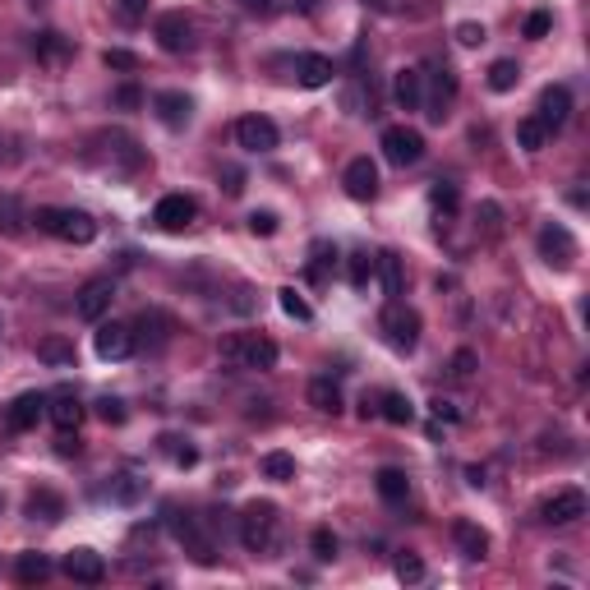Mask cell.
<instances>
[{
    "instance_id": "6da1fadb",
    "label": "cell",
    "mask_w": 590,
    "mask_h": 590,
    "mask_svg": "<svg viewBox=\"0 0 590 590\" xmlns=\"http://www.w3.org/2000/svg\"><path fill=\"white\" fill-rule=\"evenodd\" d=\"M37 231L56 235V240H70V245H93L97 240V222L88 217V212L78 208H37Z\"/></svg>"
},
{
    "instance_id": "7a4b0ae2",
    "label": "cell",
    "mask_w": 590,
    "mask_h": 590,
    "mask_svg": "<svg viewBox=\"0 0 590 590\" xmlns=\"http://www.w3.org/2000/svg\"><path fill=\"white\" fill-rule=\"evenodd\" d=\"M240 545L250 553H267L277 545V507L273 503H250L240 512Z\"/></svg>"
},
{
    "instance_id": "3957f363",
    "label": "cell",
    "mask_w": 590,
    "mask_h": 590,
    "mask_svg": "<svg viewBox=\"0 0 590 590\" xmlns=\"http://www.w3.org/2000/svg\"><path fill=\"white\" fill-rule=\"evenodd\" d=\"M171 535L180 540V549L199 562V568H212V562H217V545H212V535L203 530L199 517H190V512H171Z\"/></svg>"
},
{
    "instance_id": "277c9868",
    "label": "cell",
    "mask_w": 590,
    "mask_h": 590,
    "mask_svg": "<svg viewBox=\"0 0 590 590\" xmlns=\"http://www.w3.org/2000/svg\"><path fill=\"white\" fill-rule=\"evenodd\" d=\"M383 337H388L392 351H415V346H420V314L406 309L401 300H388V309H383Z\"/></svg>"
},
{
    "instance_id": "5b68a950",
    "label": "cell",
    "mask_w": 590,
    "mask_h": 590,
    "mask_svg": "<svg viewBox=\"0 0 590 590\" xmlns=\"http://www.w3.org/2000/svg\"><path fill=\"white\" fill-rule=\"evenodd\" d=\"M383 157L392 167H415L424 157V134L411 125H388L383 129Z\"/></svg>"
},
{
    "instance_id": "8992f818",
    "label": "cell",
    "mask_w": 590,
    "mask_h": 590,
    "mask_svg": "<svg viewBox=\"0 0 590 590\" xmlns=\"http://www.w3.org/2000/svg\"><path fill=\"white\" fill-rule=\"evenodd\" d=\"M111 300H116V282L111 277H93V282H84V291H78L74 314L84 318V324H102L106 309H111Z\"/></svg>"
},
{
    "instance_id": "52a82bcc",
    "label": "cell",
    "mask_w": 590,
    "mask_h": 590,
    "mask_svg": "<svg viewBox=\"0 0 590 590\" xmlns=\"http://www.w3.org/2000/svg\"><path fill=\"white\" fill-rule=\"evenodd\" d=\"M235 143L245 152H273L282 143V129L267 120V116H240L235 120Z\"/></svg>"
},
{
    "instance_id": "ba28073f",
    "label": "cell",
    "mask_w": 590,
    "mask_h": 590,
    "mask_svg": "<svg viewBox=\"0 0 590 590\" xmlns=\"http://www.w3.org/2000/svg\"><path fill=\"white\" fill-rule=\"evenodd\" d=\"M194 217H199V203L190 194H162L152 208V222L162 231H184V226H194Z\"/></svg>"
},
{
    "instance_id": "9c48e42d",
    "label": "cell",
    "mask_w": 590,
    "mask_h": 590,
    "mask_svg": "<svg viewBox=\"0 0 590 590\" xmlns=\"http://www.w3.org/2000/svg\"><path fill=\"white\" fill-rule=\"evenodd\" d=\"M341 184H346V194H351L356 203H373L379 199V167H373L369 157H356V162H346Z\"/></svg>"
},
{
    "instance_id": "30bf717a",
    "label": "cell",
    "mask_w": 590,
    "mask_h": 590,
    "mask_svg": "<svg viewBox=\"0 0 590 590\" xmlns=\"http://www.w3.org/2000/svg\"><path fill=\"white\" fill-rule=\"evenodd\" d=\"M540 517L549 526H572V521H581L586 517V494L581 489H558L553 498L540 503Z\"/></svg>"
},
{
    "instance_id": "8fae6325",
    "label": "cell",
    "mask_w": 590,
    "mask_h": 590,
    "mask_svg": "<svg viewBox=\"0 0 590 590\" xmlns=\"http://www.w3.org/2000/svg\"><path fill=\"white\" fill-rule=\"evenodd\" d=\"M568 116H572V93L562 88V84H549L540 93V111H535V120H540L549 134H558L562 125H568Z\"/></svg>"
},
{
    "instance_id": "7c38bea8",
    "label": "cell",
    "mask_w": 590,
    "mask_h": 590,
    "mask_svg": "<svg viewBox=\"0 0 590 590\" xmlns=\"http://www.w3.org/2000/svg\"><path fill=\"white\" fill-rule=\"evenodd\" d=\"M540 254H545V263H553V267H572V263H577V240H572V231L558 226V222H549V226L540 231Z\"/></svg>"
},
{
    "instance_id": "4fadbf2b",
    "label": "cell",
    "mask_w": 590,
    "mask_h": 590,
    "mask_svg": "<svg viewBox=\"0 0 590 590\" xmlns=\"http://www.w3.org/2000/svg\"><path fill=\"white\" fill-rule=\"evenodd\" d=\"M93 351L102 360H125V356H134V328L129 324H102L97 337H93Z\"/></svg>"
},
{
    "instance_id": "5bb4252c",
    "label": "cell",
    "mask_w": 590,
    "mask_h": 590,
    "mask_svg": "<svg viewBox=\"0 0 590 590\" xmlns=\"http://www.w3.org/2000/svg\"><path fill=\"white\" fill-rule=\"evenodd\" d=\"M152 33H157V46L171 51V56H176V51H190L194 46V29H190V19H184L180 10H171V14L157 19Z\"/></svg>"
},
{
    "instance_id": "9a60e30c",
    "label": "cell",
    "mask_w": 590,
    "mask_h": 590,
    "mask_svg": "<svg viewBox=\"0 0 590 590\" xmlns=\"http://www.w3.org/2000/svg\"><path fill=\"white\" fill-rule=\"evenodd\" d=\"M42 415H46V397L42 392H23V397L10 401L5 424H10V434H29V429H37Z\"/></svg>"
},
{
    "instance_id": "2e32d148",
    "label": "cell",
    "mask_w": 590,
    "mask_h": 590,
    "mask_svg": "<svg viewBox=\"0 0 590 590\" xmlns=\"http://www.w3.org/2000/svg\"><path fill=\"white\" fill-rule=\"evenodd\" d=\"M65 577L78 581V586H102L106 581V562L93 549H70L65 553Z\"/></svg>"
},
{
    "instance_id": "e0dca14e",
    "label": "cell",
    "mask_w": 590,
    "mask_h": 590,
    "mask_svg": "<svg viewBox=\"0 0 590 590\" xmlns=\"http://www.w3.org/2000/svg\"><path fill=\"white\" fill-rule=\"evenodd\" d=\"M46 415H51V424H56L61 434H74L78 420H84V401H78L70 388H61V392L46 397Z\"/></svg>"
},
{
    "instance_id": "ac0fdd59",
    "label": "cell",
    "mask_w": 590,
    "mask_h": 590,
    "mask_svg": "<svg viewBox=\"0 0 590 590\" xmlns=\"http://www.w3.org/2000/svg\"><path fill=\"white\" fill-rule=\"evenodd\" d=\"M152 111H157V120H162L167 129H184V125H190V116H194V102L184 97V93H176V88H167V93L152 97Z\"/></svg>"
},
{
    "instance_id": "d6986e66",
    "label": "cell",
    "mask_w": 590,
    "mask_h": 590,
    "mask_svg": "<svg viewBox=\"0 0 590 590\" xmlns=\"http://www.w3.org/2000/svg\"><path fill=\"white\" fill-rule=\"evenodd\" d=\"M392 97H397L401 111H420V106H424V70H415V65L397 70V78H392Z\"/></svg>"
},
{
    "instance_id": "ffe728a7",
    "label": "cell",
    "mask_w": 590,
    "mask_h": 590,
    "mask_svg": "<svg viewBox=\"0 0 590 590\" xmlns=\"http://www.w3.org/2000/svg\"><path fill=\"white\" fill-rule=\"evenodd\" d=\"M429 78H434V97H429V120H443L452 97H457V74L447 65H429Z\"/></svg>"
},
{
    "instance_id": "44dd1931",
    "label": "cell",
    "mask_w": 590,
    "mask_h": 590,
    "mask_svg": "<svg viewBox=\"0 0 590 590\" xmlns=\"http://www.w3.org/2000/svg\"><path fill=\"white\" fill-rule=\"evenodd\" d=\"M295 78H300V88H328L332 84V61L318 56V51H305V56H295Z\"/></svg>"
},
{
    "instance_id": "7402d4cb",
    "label": "cell",
    "mask_w": 590,
    "mask_h": 590,
    "mask_svg": "<svg viewBox=\"0 0 590 590\" xmlns=\"http://www.w3.org/2000/svg\"><path fill=\"white\" fill-rule=\"evenodd\" d=\"M373 273L383 277V295H388V300H401V291H406V267H401V254H392V250L373 254Z\"/></svg>"
},
{
    "instance_id": "603a6c76",
    "label": "cell",
    "mask_w": 590,
    "mask_h": 590,
    "mask_svg": "<svg viewBox=\"0 0 590 590\" xmlns=\"http://www.w3.org/2000/svg\"><path fill=\"white\" fill-rule=\"evenodd\" d=\"M452 540H457V549H462L466 558H475V562L489 553V530H485V526H475V521H466V517H462V521H452Z\"/></svg>"
},
{
    "instance_id": "cb8c5ba5",
    "label": "cell",
    "mask_w": 590,
    "mask_h": 590,
    "mask_svg": "<svg viewBox=\"0 0 590 590\" xmlns=\"http://www.w3.org/2000/svg\"><path fill=\"white\" fill-rule=\"evenodd\" d=\"M277 365V341L273 337H245V346H240V369H273Z\"/></svg>"
},
{
    "instance_id": "d4e9b609",
    "label": "cell",
    "mask_w": 590,
    "mask_h": 590,
    "mask_svg": "<svg viewBox=\"0 0 590 590\" xmlns=\"http://www.w3.org/2000/svg\"><path fill=\"white\" fill-rule=\"evenodd\" d=\"M373 489H379V498L383 503H406L411 498V479H406V471H397V466H383L379 475H373Z\"/></svg>"
},
{
    "instance_id": "484cf974",
    "label": "cell",
    "mask_w": 590,
    "mask_h": 590,
    "mask_svg": "<svg viewBox=\"0 0 590 590\" xmlns=\"http://www.w3.org/2000/svg\"><path fill=\"white\" fill-rule=\"evenodd\" d=\"M148 341V346H167V337H171V318L162 314V309H143L139 314V324H134V341Z\"/></svg>"
},
{
    "instance_id": "4316f807",
    "label": "cell",
    "mask_w": 590,
    "mask_h": 590,
    "mask_svg": "<svg viewBox=\"0 0 590 590\" xmlns=\"http://www.w3.org/2000/svg\"><path fill=\"white\" fill-rule=\"evenodd\" d=\"M309 406H314V411H324V415H341V388L328 379V373L309 383Z\"/></svg>"
},
{
    "instance_id": "83f0119b",
    "label": "cell",
    "mask_w": 590,
    "mask_h": 590,
    "mask_svg": "<svg viewBox=\"0 0 590 590\" xmlns=\"http://www.w3.org/2000/svg\"><path fill=\"white\" fill-rule=\"evenodd\" d=\"M33 56L42 61V65H61V61H70V42L61 37V33H37L33 37Z\"/></svg>"
},
{
    "instance_id": "f1b7e54d",
    "label": "cell",
    "mask_w": 590,
    "mask_h": 590,
    "mask_svg": "<svg viewBox=\"0 0 590 590\" xmlns=\"http://www.w3.org/2000/svg\"><path fill=\"white\" fill-rule=\"evenodd\" d=\"M29 517H33V521H46V526H56V521L65 517V503L51 494V489H37V494L29 498Z\"/></svg>"
},
{
    "instance_id": "f546056e",
    "label": "cell",
    "mask_w": 590,
    "mask_h": 590,
    "mask_svg": "<svg viewBox=\"0 0 590 590\" xmlns=\"http://www.w3.org/2000/svg\"><path fill=\"white\" fill-rule=\"evenodd\" d=\"M332 267H337V245L314 240V245H309V282H328Z\"/></svg>"
},
{
    "instance_id": "4dcf8cb0",
    "label": "cell",
    "mask_w": 590,
    "mask_h": 590,
    "mask_svg": "<svg viewBox=\"0 0 590 590\" xmlns=\"http://www.w3.org/2000/svg\"><path fill=\"white\" fill-rule=\"evenodd\" d=\"M379 415L388 424H411L415 420V406H411V397H401V392H383L379 397Z\"/></svg>"
},
{
    "instance_id": "1f68e13d",
    "label": "cell",
    "mask_w": 590,
    "mask_h": 590,
    "mask_svg": "<svg viewBox=\"0 0 590 590\" xmlns=\"http://www.w3.org/2000/svg\"><path fill=\"white\" fill-rule=\"evenodd\" d=\"M37 360L51 365V369H70V365H74V346H70L65 337H46V341L37 346Z\"/></svg>"
},
{
    "instance_id": "d6a6232c",
    "label": "cell",
    "mask_w": 590,
    "mask_h": 590,
    "mask_svg": "<svg viewBox=\"0 0 590 590\" xmlns=\"http://www.w3.org/2000/svg\"><path fill=\"white\" fill-rule=\"evenodd\" d=\"M14 572H19V581H23V586H37V581H46V577H51V558H46V553H37V549H33V553H19V568H14Z\"/></svg>"
},
{
    "instance_id": "836d02e7",
    "label": "cell",
    "mask_w": 590,
    "mask_h": 590,
    "mask_svg": "<svg viewBox=\"0 0 590 590\" xmlns=\"http://www.w3.org/2000/svg\"><path fill=\"white\" fill-rule=\"evenodd\" d=\"M517 84H521V65H517V61L503 56V61L489 65V88H494V93H512Z\"/></svg>"
},
{
    "instance_id": "e575fe53",
    "label": "cell",
    "mask_w": 590,
    "mask_h": 590,
    "mask_svg": "<svg viewBox=\"0 0 590 590\" xmlns=\"http://www.w3.org/2000/svg\"><path fill=\"white\" fill-rule=\"evenodd\" d=\"M263 479H277V485H286V479H295V457L291 452H267V457L258 462Z\"/></svg>"
},
{
    "instance_id": "d590c367",
    "label": "cell",
    "mask_w": 590,
    "mask_h": 590,
    "mask_svg": "<svg viewBox=\"0 0 590 590\" xmlns=\"http://www.w3.org/2000/svg\"><path fill=\"white\" fill-rule=\"evenodd\" d=\"M277 305H282L286 318H295V324H309V318H314L309 300H305V295L295 291V286H282V291H277Z\"/></svg>"
},
{
    "instance_id": "8d00e7d4",
    "label": "cell",
    "mask_w": 590,
    "mask_h": 590,
    "mask_svg": "<svg viewBox=\"0 0 590 590\" xmlns=\"http://www.w3.org/2000/svg\"><path fill=\"white\" fill-rule=\"evenodd\" d=\"M517 143H521L526 152H540V148L549 143V129L535 120V116H521V120H517Z\"/></svg>"
},
{
    "instance_id": "74e56055",
    "label": "cell",
    "mask_w": 590,
    "mask_h": 590,
    "mask_svg": "<svg viewBox=\"0 0 590 590\" xmlns=\"http://www.w3.org/2000/svg\"><path fill=\"white\" fill-rule=\"evenodd\" d=\"M143 494H148V479H139V475H116V485H111V498L116 503L129 507V503H139Z\"/></svg>"
},
{
    "instance_id": "f35d334b",
    "label": "cell",
    "mask_w": 590,
    "mask_h": 590,
    "mask_svg": "<svg viewBox=\"0 0 590 590\" xmlns=\"http://www.w3.org/2000/svg\"><path fill=\"white\" fill-rule=\"evenodd\" d=\"M429 203H434V212H443V217H452V212L462 208V194H457V184L438 180L434 190H429Z\"/></svg>"
},
{
    "instance_id": "ab89813d",
    "label": "cell",
    "mask_w": 590,
    "mask_h": 590,
    "mask_svg": "<svg viewBox=\"0 0 590 590\" xmlns=\"http://www.w3.org/2000/svg\"><path fill=\"white\" fill-rule=\"evenodd\" d=\"M309 549H314L318 562H332V558H337V535H332L328 526H318V530L309 535Z\"/></svg>"
},
{
    "instance_id": "60d3db41",
    "label": "cell",
    "mask_w": 590,
    "mask_h": 590,
    "mask_svg": "<svg viewBox=\"0 0 590 590\" xmlns=\"http://www.w3.org/2000/svg\"><path fill=\"white\" fill-rule=\"evenodd\" d=\"M392 572H397V581H420L424 577V562H420V553H397V562H392Z\"/></svg>"
},
{
    "instance_id": "b9f144b4",
    "label": "cell",
    "mask_w": 590,
    "mask_h": 590,
    "mask_svg": "<svg viewBox=\"0 0 590 590\" xmlns=\"http://www.w3.org/2000/svg\"><path fill=\"white\" fill-rule=\"evenodd\" d=\"M485 37H489L485 23H475V19H462V23H457V42H462V46H485Z\"/></svg>"
},
{
    "instance_id": "7bdbcfd3",
    "label": "cell",
    "mask_w": 590,
    "mask_h": 590,
    "mask_svg": "<svg viewBox=\"0 0 590 590\" xmlns=\"http://www.w3.org/2000/svg\"><path fill=\"white\" fill-rule=\"evenodd\" d=\"M549 29H553V14H549V10H535V14L526 19V37H530V42L549 37Z\"/></svg>"
},
{
    "instance_id": "ee69618b",
    "label": "cell",
    "mask_w": 590,
    "mask_h": 590,
    "mask_svg": "<svg viewBox=\"0 0 590 590\" xmlns=\"http://www.w3.org/2000/svg\"><path fill=\"white\" fill-rule=\"evenodd\" d=\"M102 65L106 70H139V56H134V51H125V46H111L102 56Z\"/></svg>"
},
{
    "instance_id": "f6af8a7d",
    "label": "cell",
    "mask_w": 590,
    "mask_h": 590,
    "mask_svg": "<svg viewBox=\"0 0 590 590\" xmlns=\"http://www.w3.org/2000/svg\"><path fill=\"white\" fill-rule=\"evenodd\" d=\"M111 5H116V14L125 23H143L148 19V0H111Z\"/></svg>"
},
{
    "instance_id": "bcb514c9",
    "label": "cell",
    "mask_w": 590,
    "mask_h": 590,
    "mask_svg": "<svg viewBox=\"0 0 590 590\" xmlns=\"http://www.w3.org/2000/svg\"><path fill=\"white\" fill-rule=\"evenodd\" d=\"M97 415H102L106 424H125L129 411H125V401H120V397H102V401H97Z\"/></svg>"
},
{
    "instance_id": "7dc6e473",
    "label": "cell",
    "mask_w": 590,
    "mask_h": 590,
    "mask_svg": "<svg viewBox=\"0 0 590 590\" xmlns=\"http://www.w3.org/2000/svg\"><path fill=\"white\" fill-rule=\"evenodd\" d=\"M162 443H167V452H171V462H176V466H194V462H199V447L180 443V438H162Z\"/></svg>"
},
{
    "instance_id": "c3c4849f",
    "label": "cell",
    "mask_w": 590,
    "mask_h": 590,
    "mask_svg": "<svg viewBox=\"0 0 590 590\" xmlns=\"http://www.w3.org/2000/svg\"><path fill=\"white\" fill-rule=\"evenodd\" d=\"M369 277H373V258H369V254H356V258H351V286L365 291Z\"/></svg>"
},
{
    "instance_id": "681fc988",
    "label": "cell",
    "mask_w": 590,
    "mask_h": 590,
    "mask_svg": "<svg viewBox=\"0 0 590 590\" xmlns=\"http://www.w3.org/2000/svg\"><path fill=\"white\" fill-rule=\"evenodd\" d=\"M250 231L254 235H277V212H267V208L250 212Z\"/></svg>"
},
{
    "instance_id": "f907efd6",
    "label": "cell",
    "mask_w": 590,
    "mask_h": 590,
    "mask_svg": "<svg viewBox=\"0 0 590 590\" xmlns=\"http://www.w3.org/2000/svg\"><path fill=\"white\" fill-rule=\"evenodd\" d=\"M0 226H5L10 235H14V231H23V212H19V203H14V199H0Z\"/></svg>"
},
{
    "instance_id": "816d5d0a",
    "label": "cell",
    "mask_w": 590,
    "mask_h": 590,
    "mask_svg": "<svg viewBox=\"0 0 590 590\" xmlns=\"http://www.w3.org/2000/svg\"><path fill=\"white\" fill-rule=\"evenodd\" d=\"M116 106H120V111H139V106H143V93L134 88V84H125V88H116Z\"/></svg>"
},
{
    "instance_id": "f5cc1de1",
    "label": "cell",
    "mask_w": 590,
    "mask_h": 590,
    "mask_svg": "<svg viewBox=\"0 0 590 590\" xmlns=\"http://www.w3.org/2000/svg\"><path fill=\"white\" fill-rule=\"evenodd\" d=\"M475 351H457V356H452V379H471V373H475Z\"/></svg>"
},
{
    "instance_id": "db71d44e",
    "label": "cell",
    "mask_w": 590,
    "mask_h": 590,
    "mask_svg": "<svg viewBox=\"0 0 590 590\" xmlns=\"http://www.w3.org/2000/svg\"><path fill=\"white\" fill-rule=\"evenodd\" d=\"M479 217H485V231H489V235L503 231V208H498V203H479Z\"/></svg>"
},
{
    "instance_id": "11a10c76",
    "label": "cell",
    "mask_w": 590,
    "mask_h": 590,
    "mask_svg": "<svg viewBox=\"0 0 590 590\" xmlns=\"http://www.w3.org/2000/svg\"><path fill=\"white\" fill-rule=\"evenodd\" d=\"M429 411H434V420H447V424H457V420H462V411L452 406V401H443V397L429 401Z\"/></svg>"
},
{
    "instance_id": "9f6ffc18",
    "label": "cell",
    "mask_w": 590,
    "mask_h": 590,
    "mask_svg": "<svg viewBox=\"0 0 590 590\" xmlns=\"http://www.w3.org/2000/svg\"><path fill=\"white\" fill-rule=\"evenodd\" d=\"M222 184H226V194L235 199V194H245V171H240V167H226L222 171Z\"/></svg>"
},
{
    "instance_id": "6f0895ef",
    "label": "cell",
    "mask_w": 590,
    "mask_h": 590,
    "mask_svg": "<svg viewBox=\"0 0 590 590\" xmlns=\"http://www.w3.org/2000/svg\"><path fill=\"white\" fill-rule=\"evenodd\" d=\"M240 10H245V14H273L277 0H240Z\"/></svg>"
},
{
    "instance_id": "680465c9",
    "label": "cell",
    "mask_w": 590,
    "mask_h": 590,
    "mask_svg": "<svg viewBox=\"0 0 590 590\" xmlns=\"http://www.w3.org/2000/svg\"><path fill=\"white\" fill-rule=\"evenodd\" d=\"M61 452L70 457V452H78V438H70V434H61Z\"/></svg>"
},
{
    "instance_id": "91938a15",
    "label": "cell",
    "mask_w": 590,
    "mask_h": 590,
    "mask_svg": "<svg viewBox=\"0 0 590 590\" xmlns=\"http://www.w3.org/2000/svg\"><path fill=\"white\" fill-rule=\"evenodd\" d=\"M29 5H42V0H29Z\"/></svg>"
}]
</instances>
